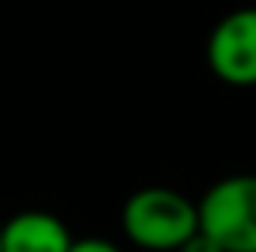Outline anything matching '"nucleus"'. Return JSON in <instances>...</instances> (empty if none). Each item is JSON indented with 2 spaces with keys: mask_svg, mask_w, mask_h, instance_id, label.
<instances>
[{
  "mask_svg": "<svg viewBox=\"0 0 256 252\" xmlns=\"http://www.w3.org/2000/svg\"><path fill=\"white\" fill-rule=\"evenodd\" d=\"M180 252H222V249L214 246V242L208 239V235H204V232H198V235H194V239H190V242H187V246H184Z\"/></svg>",
  "mask_w": 256,
  "mask_h": 252,
  "instance_id": "423d86ee",
  "label": "nucleus"
},
{
  "mask_svg": "<svg viewBox=\"0 0 256 252\" xmlns=\"http://www.w3.org/2000/svg\"><path fill=\"white\" fill-rule=\"evenodd\" d=\"M76 239L52 211H18L4 221V252H73Z\"/></svg>",
  "mask_w": 256,
  "mask_h": 252,
  "instance_id": "20e7f679",
  "label": "nucleus"
},
{
  "mask_svg": "<svg viewBox=\"0 0 256 252\" xmlns=\"http://www.w3.org/2000/svg\"><path fill=\"white\" fill-rule=\"evenodd\" d=\"M0 252H4V221H0Z\"/></svg>",
  "mask_w": 256,
  "mask_h": 252,
  "instance_id": "0eeeda50",
  "label": "nucleus"
},
{
  "mask_svg": "<svg viewBox=\"0 0 256 252\" xmlns=\"http://www.w3.org/2000/svg\"><path fill=\"white\" fill-rule=\"evenodd\" d=\"M198 218L222 252H256V173L214 180L198 201Z\"/></svg>",
  "mask_w": 256,
  "mask_h": 252,
  "instance_id": "f03ea898",
  "label": "nucleus"
},
{
  "mask_svg": "<svg viewBox=\"0 0 256 252\" xmlns=\"http://www.w3.org/2000/svg\"><path fill=\"white\" fill-rule=\"evenodd\" d=\"M204 59L212 76L225 86H256V7H236L214 21Z\"/></svg>",
  "mask_w": 256,
  "mask_h": 252,
  "instance_id": "7ed1b4c3",
  "label": "nucleus"
},
{
  "mask_svg": "<svg viewBox=\"0 0 256 252\" xmlns=\"http://www.w3.org/2000/svg\"><path fill=\"white\" fill-rule=\"evenodd\" d=\"M73 252H122L111 239H100V235H90V239H76Z\"/></svg>",
  "mask_w": 256,
  "mask_h": 252,
  "instance_id": "39448f33",
  "label": "nucleus"
},
{
  "mask_svg": "<svg viewBox=\"0 0 256 252\" xmlns=\"http://www.w3.org/2000/svg\"><path fill=\"white\" fill-rule=\"evenodd\" d=\"M122 232L142 252H180L198 232V201L176 187H142L122 208Z\"/></svg>",
  "mask_w": 256,
  "mask_h": 252,
  "instance_id": "f257e3e1",
  "label": "nucleus"
}]
</instances>
